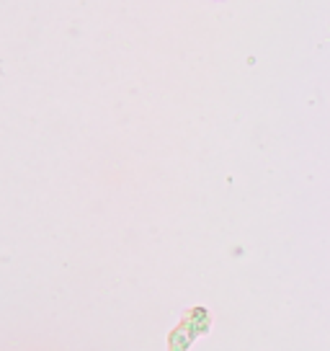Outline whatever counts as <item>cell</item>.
<instances>
[]
</instances>
